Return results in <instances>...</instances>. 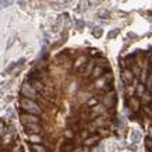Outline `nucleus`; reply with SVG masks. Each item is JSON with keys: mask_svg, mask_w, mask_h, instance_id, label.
I'll list each match as a JSON object with an SVG mask.
<instances>
[{"mask_svg": "<svg viewBox=\"0 0 152 152\" xmlns=\"http://www.w3.org/2000/svg\"><path fill=\"white\" fill-rule=\"evenodd\" d=\"M148 133H149V137H151V140H152V127L148 130Z\"/></svg>", "mask_w": 152, "mask_h": 152, "instance_id": "bb28decb", "label": "nucleus"}, {"mask_svg": "<svg viewBox=\"0 0 152 152\" xmlns=\"http://www.w3.org/2000/svg\"><path fill=\"white\" fill-rule=\"evenodd\" d=\"M129 37L131 38V39H134V38H135V35H134V34H129Z\"/></svg>", "mask_w": 152, "mask_h": 152, "instance_id": "cd10ccee", "label": "nucleus"}, {"mask_svg": "<svg viewBox=\"0 0 152 152\" xmlns=\"http://www.w3.org/2000/svg\"><path fill=\"white\" fill-rule=\"evenodd\" d=\"M102 32H103V29H102L101 27H95V28L92 29V34L95 35V38H101Z\"/></svg>", "mask_w": 152, "mask_h": 152, "instance_id": "9b49d317", "label": "nucleus"}, {"mask_svg": "<svg viewBox=\"0 0 152 152\" xmlns=\"http://www.w3.org/2000/svg\"><path fill=\"white\" fill-rule=\"evenodd\" d=\"M87 135H88V133H87V131H84V133H83V138L87 140Z\"/></svg>", "mask_w": 152, "mask_h": 152, "instance_id": "a878e982", "label": "nucleus"}, {"mask_svg": "<svg viewBox=\"0 0 152 152\" xmlns=\"http://www.w3.org/2000/svg\"><path fill=\"white\" fill-rule=\"evenodd\" d=\"M113 99H115V91H110V92L103 98V103H105V106H107V107L113 106V103H115Z\"/></svg>", "mask_w": 152, "mask_h": 152, "instance_id": "39448f33", "label": "nucleus"}, {"mask_svg": "<svg viewBox=\"0 0 152 152\" xmlns=\"http://www.w3.org/2000/svg\"><path fill=\"white\" fill-rule=\"evenodd\" d=\"M130 103H131V107H133V110H137V109H138V103H140V102L137 101V99L131 98V99H130Z\"/></svg>", "mask_w": 152, "mask_h": 152, "instance_id": "2eb2a0df", "label": "nucleus"}, {"mask_svg": "<svg viewBox=\"0 0 152 152\" xmlns=\"http://www.w3.org/2000/svg\"><path fill=\"white\" fill-rule=\"evenodd\" d=\"M32 87L35 88V91H43V85H42L39 81H37V80L32 83Z\"/></svg>", "mask_w": 152, "mask_h": 152, "instance_id": "4468645a", "label": "nucleus"}, {"mask_svg": "<svg viewBox=\"0 0 152 152\" xmlns=\"http://www.w3.org/2000/svg\"><path fill=\"white\" fill-rule=\"evenodd\" d=\"M140 140H141V133L140 131H131V141L134 144H138Z\"/></svg>", "mask_w": 152, "mask_h": 152, "instance_id": "6e6552de", "label": "nucleus"}, {"mask_svg": "<svg viewBox=\"0 0 152 152\" xmlns=\"http://www.w3.org/2000/svg\"><path fill=\"white\" fill-rule=\"evenodd\" d=\"M133 74H135V75H138V74H140V69H138V67H134Z\"/></svg>", "mask_w": 152, "mask_h": 152, "instance_id": "393cba45", "label": "nucleus"}, {"mask_svg": "<svg viewBox=\"0 0 152 152\" xmlns=\"http://www.w3.org/2000/svg\"><path fill=\"white\" fill-rule=\"evenodd\" d=\"M21 103H23V107L25 109L27 112H29V113H32V115H41V107L37 105V102H34L32 99H27V98H24L23 101H21Z\"/></svg>", "mask_w": 152, "mask_h": 152, "instance_id": "f257e3e1", "label": "nucleus"}, {"mask_svg": "<svg viewBox=\"0 0 152 152\" xmlns=\"http://www.w3.org/2000/svg\"><path fill=\"white\" fill-rule=\"evenodd\" d=\"M145 145H147V148L149 149V151H152V140L151 138H147V140H145Z\"/></svg>", "mask_w": 152, "mask_h": 152, "instance_id": "a211bd4d", "label": "nucleus"}, {"mask_svg": "<svg viewBox=\"0 0 152 152\" xmlns=\"http://www.w3.org/2000/svg\"><path fill=\"white\" fill-rule=\"evenodd\" d=\"M105 109H106V107H105V105H103V103H102V105H96L92 109V115H91V116H92V117H96L101 112L103 113V112H105Z\"/></svg>", "mask_w": 152, "mask_h": 152, "instance_id": "423d86ee", "label": "nucleus"}, {"mask_svg": "<svg viewBox=\"0 0 152 152\" xmlns=\"http://www.w3.org/2000/svg\"><path fill=\"white\" fill-rule=\"evenodd\" d=\"M129 149H131V151H137V149H138V145H137V144H129Z\"/></svg>", "mask_w": 152, "mask_h": 152, "instance_id": "6ab92c4d", "label": "nucleus"}, {"mask_svg": "<svg viewBox=\"0 0 152 152\" xmlns=\"http://www.w3.org/2000/svg\"><path fill=\"white\" fill-rule=\"evenodd\" d=\"M99 140H101L99 135H92V137H89V138L85 140V145H95Z\"/></svg>", "mask_w": 152, "mask_h": 152, "instance_id": "0eeeda50", "label": "nucleus"}, {"mask_svg": "<svg viewBox=\"0 0 152 152\" xmlns=\"http://www.w3.org/2000/svg\"><path fill=\"white\" fill-rule=\"evenodd\" d=\"M94 67V61H91V63H89V64H88V67H87V70H85V71H84L83 73V75H85V77H87V75H89V74H91V75H92V69Z\"/></svg>", "mask_w": 152, "mask_h": 152, "instance_id": "f8f14e48", "label": "nucleus"}, {"mask_svg": "<svg viewBox=\"0 0 152 152\" xmlns=\"http://www.w3.org/2000/svg\"><path fill=\"white\" fill-rule=\"evenodd\" d=\"M99 17H106V18H109V15H107V13H106V11H101Z\"/></svg>", "mask_w": 152, "mask_h": 152, "instance_id": "b1692460", "label": "nucleus"}, {"mask_svg": "<svg viewBox=\"0 0 152 152\" xmlns=\"http://www.w3.org/2000/svg\"><path fill=\"white\" fill-rule=\"evenodd\" d=\"M137 91L138 95H144V85H137Z\"/></svg>", "mask_w": 152, "mask_h": 152, "instance_id": "aec40b11", "label": "nucleus"}, {"mask_svg": "<svg viewBox=\"0 0 152 152\" xmlns=\"http://www.w3.org/2000/svg\"><path fill=\"white\" fill-rule=\"evenodd\" d=\"M39 130H41V127H39L38 124H27V126H24V131L28 133L29 135H34V134L39 133Z\"/></svg>", "mask_w": 152, "mask_h": 152, "instance_id": "20e7f679", "label": "nucleus"}, {"mask_svg": "<svg viewBox=\"0 0 152 152\" xmlns=\"http://www.w3.org/2000/svg\"><path fill=\"white\" fill-rule=\"evenodd\" d=\"M20 120H21V123H23L24 126L38 124V116H35V115H21Z\"/></svg>", "mask_w": 152, "mask_h": 152, "instance_id": "7ed1b4c3", "label": "nucleus"}, {"mask_svg": "<svg viewBox=\"0 0 152 152\" xmlns=\"http://www.w3.org/2000/svg\"><path fill=\"white\" fill-rule=\"evenodd\" d=\"M66 137H67V138H71V137H73V131H69V130H67V131H66Z\"/></svg>", "mask_w": 152, "mask_h": 152, "instance_id": "4be33fe9", "label": "nucleus"}, {"mask_svg": "<svg viewBox=\"0 0 152 152\" xmlns=\"http://www.w3.org/2000/svg\"><path fill=\"white\" fill-rule=\"evenodd\" d=\"M102 73H103L102 67H95V69H94V73H92V77L94 78H96V77H99Z\"/></svg>", "mask_w": 152, "mask_h": 152, "instance_id": "ddd939ff", "label": "nucleus"}, {"mask_svg": "<svg viewBox=\"0 0 152 152\" xmlns=\"http://www.w3.org/2000/svg\"><path fill=\"white\" fill-rule=\"evenodd\" d=\"M28 138H29V141H31V142H34V144H39V142H41V141H42V138H41V137H39V135H38V134H34V135H29Z\"/></svg>", "mask_w": 152, "mask_h": 152, "instance_id": "1a4fd4ad", "label": "nucleus"}, {"mask_svg": "<svg viewBox=\"0 0 152 152\" xmlns=\"http://www.w3.org/2000/svg\"><path fill=\"white\" fill-rule=\"evenodd\" d=\"M32 151L34 152H46V149H45V147H42V145H39V144H34Z\"/></svg>", "mask_w": 152, "mask_h": 152, "instance_id": "9d476101", "label": "nucleus"}, {"mask_svg": "<svg viewBox=\"0 0 152 152\" xmlns=\"http://www.w3.org/2000/svg\"><path fill=\"white\" fill-rule=\"evenodd\" d=\"M88 105L92 106V107H95V106L98 105V103H96V99H89V101H88Z\"/></svg>", "mask_w": 152, "mask_h": 152, "instance_id": "412c9836", "label": "nucleus"}, {"mask_svg": "<svg viewBox=\"0 0 152 152\" xmlns=\"http://www.w3.org/2000/svg\"><path fill=\"white\" fill-rule=\"evenodd\" d=\"M117 34H119V29H113V31H110V32H109V39H112V38H116V35H117Z\"/></svg>", "mask_w": 152, "mask_h": 152, "instance_id": "f3484780", "label": "nucleus"}, {"mask_svg": "<svg viewBox=\"0 0 152 152\" xmlns=\"http://www.w3.org/2000/svg\"><path fill=\"white\" fill-rule=\"evenodd\" d=\"M11 1H1V7H9Z\"/></svg>", "mask_w": 152, "mask_h": 152, "instance_id": "5701e85b", "label": "nucleus"}, {"mask_svg": "<svg viewBox=\"0 0 152 152\" xmlns=\"http://www.w3.org/2000/svg\"><path fill=\"white\" fill-rule=\"evenodd\" d=\"M123 77L127 78V83H130V81L133 80V73H131V71H126V73H123Z\"/></svg>", "mask_w": 152, "mask_h": 152, "instance_id": "dca6fc26", "label": "nucleus"}, {"mask_svg": "<svg viewBox=\"0 0 152 152\" xmlns=\"http://www.w3.org/2000/svg\"><path fill=\"white\" fill-rule=\"evenodd\" d=\"M21 92L23 95L27 99H35L37 98V91H35V88L31 85V84H23V87H21Z\"/></svg>", "mask_w": 152, "mask_h": 152, "instance_id": "f03ea898", "label": "nucleus"}]
</instances>
